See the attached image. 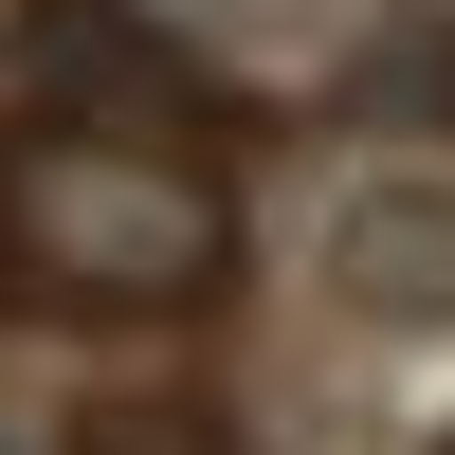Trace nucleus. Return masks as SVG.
Returning <instances> with one entry per match:
<instances>
[{
    "label": "nucleus",
    "mask_w": 455,
    "mask_h": 455,
    "mask_svg": "<svg viewBox=\"0 0 455 455\" xmlns=\"http://www.w3.org/2000/svg\"><path fill=\"white\" fill-rule=\"evenodd\" d=\"M0 255L73 310H201L237 274V201L219 164H164V146H92V128H36L0 164Z\"/></svg>",
    "instance_id": "nucleus-1"
},
{
    "label": "nucleus",
    "mask_w": 455,
    "mask_h": 455,
    "mask_svg": "<svg viewBox=\"0 0 455 455\" xmlns=\"http://www.w3.org/2000/svg\"><path fill=\"white\" fill-rule=\"evenodd\" d=\"M328 274H347V310H383V328H455V164H383V182H347Z\"/></svg>",
    "instance_id": "nucleus-2"
},
{
    "label": "nucleus",
    "mask_w": 455,
    "mask_h": 455,
    "mask_svg": "<svg viewBox=\"0 0 455 455\" xmlns=\"http://www.w3.org/2000/svg\"><path fill=\"white\" fill-rule=\"evenodd\" d=\"M419 73H455V19H419Z\"/></svg>",
    "instance_id": "nucleus-3"
},
{
    "label": "nucleus",
    "mask_w": 455,
    "mask_h": 455,
    "mask_svg": "<svg viewBox=\"0 0 455 455\" xmlns=\"http://www.w3.org/2000/svg\"><path fill=\"white\" fill-rule=\"evenodd\" d=\"M0 291H19V255H0Z\"/></svg>",
    "instance_id": "nucleus-4"
}]
</instances>
